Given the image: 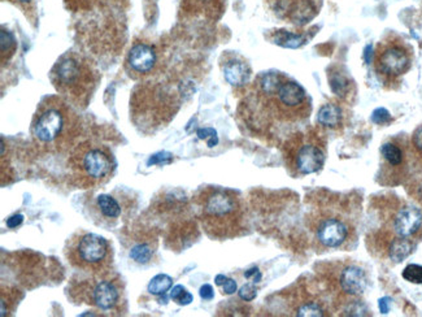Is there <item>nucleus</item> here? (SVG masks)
<instances>
[{
	"instance_id": "23",
	"label": "nucleus",
	"mask_w": 422,
	"mask_h": 317,
	"mask_svg": "<svg viewBox=\"0 0 422 317\" xmlns=\"http://www.w3.org/2000/svg\"><path fill=\"white\" fill-rule=\"evenodd\" d=\"M304 37L302 35H295V34L287 33L285 30H281L277 33L276 37V44L287 47V48H298L304 44Z\"/></svg>"
},
{
	"instance_id": "18",
	"label": "nucleus",
	"mask_w": 422,
	"mask_h": 317,
	"mask_svg": "<svg viewBox=\"0 0 422 317\" xmlns=\"http://www.w3.org/2000/svg\"><path fill=\"white\" fill-rule=\"evenodd\" d=\"M295 315L300 317H320L326 315L325 302L320 298H303L295 309Z\"/></svg>"
},
{
	"instance_id": "3",
	"label": "nucleus",
	"mask_w": 422,
	"mask_h": 317,
	"mask_svg": "<svg viewBox=\"0 0 422 317\" xmlns=\"http://www.w3.org/2000/svg\"><path fill=\"white\" fill-rule=\"evenodd\" d=\"M311 231L323 250L346 249L356 238V224L352 211L341 199L330 198L318 204L311 216Z\"/></svg>"
},
{
	"instance_id": "12",
	"label": "nucleus",
	"mask_w": 422,
	"mask_h": 317,
	"mask_svg": "<svg viewBox=\"0 0 422 317\" xmlns=\"http://www.w3.org/2000/svg\"><path fill=\"white\" fill-rule=\"evenodd\" d=\"M107 274H94V280H88L82 291L87 303L97 306L102 311L115 309L119 306L121 299L117 281L111 280Z\"/></svg>"
},
{
	"instance_id": "25",
	"label": "nucleus",
	"mask_w": 422,
	"mask_h": 317,
	"mask_svg": "<svg viewBox=\"0 0 422 317\" xmlns=\"http://www.w3.org/2000/svg\"><path fill=\"white\" fill-rule=\"evenodd\" d=\"M412 159L422 166V126L412 135Z\"/></svg>"
},
{
	"instance_id": "34",
	"label": "nucleus",
	"mask_w": 422,
	"mask_h": 317,
	"mask_svg": "<svg viewBox=\"0 0 422 317\" xmlns=\"http://www.w3.org/2000/svg\"><path fill=\"white\" fill-rule=\"evenodd\" d=\"M220 1L221 0H184V4L186 6L194 4L195 7H200V8H204V10H209V8L216 7Z\"/></svg>"
},
{
	"instance_id": "20",
	"label": "nucleus",
	"mask_w": 422,
	"mask_h": 317,
	"mask_svg": "<svg viewBox=\"0 0 422 317\" xmlns=\"http://www.w3.org/2000/svg\"><path fill=\"white\" fill-rule=\"evenodd\" d=\"M173 285V280L168 274H157L148 284V291L152 296H164Z\"/></svg>"
},
{
	"instance_id": "6",
	"label": "nucleus",
	"mask_w": 422,
	"mask_h": 317,
	"mask_svg": "<svg viewBox=\"0 0 422 317\" xmlns=\"http://www.w3.org/2000/svg\"><path fill=\"white\" fill-rule=\"evenodd\" d=\"M66 256L72 265L84 272L106 274L112 262V249L104 237L79 231L69 242Z\"/></svg>"
},
{
	"instance_id": "9",
	"label": "nucleus",
	"mask_w": 422,
	"mask_h": 317,
	"mask_svg": "<svg viewBox=\"0 0 422 317\" xmlns=\"http://www.w3.org/2000/svg\"><path fill=\"white\" fill-rule=\"evenodd\" d=\"M381 156L382 164L379 166L378 181L382 185L395 186L408 180L410 156L399 143L382 144Z\"/></svg>"
},
{
	"instance_id": "42",
	"label": "nucleus",
	"mask_w": 422,
	"mask_h": 317,
	"mask_svg": "<svg viewBox=\"0 0 422 317\" xmlns=\"http://www.w3.org/2000/svg\"><path fill=\"white\" fill-rule=\"evenodd\" d=\"M227 277H225L224 274H218L216 277V284L218 286H222V284L225 282V280H227Z\"/></svg>"
},
{
	"instance_id": "36",
	"label": "nucleus",
	"mask_w": 422,
	"mask_h": 317,
	"mask_svg": "<svg viewBox=\"0 0 422 317\" xmlns=\"http://www.w3.org/2000/svg\"><path fill=\"white\" fill-rule=\"evenodd\" d=\"M222 286H224V291L227 294H234L237 291V282L233 278H227Z\"/></svg>"
},
{
	"instance_id": "7",
	"label": "nucleus",
	"mask_w": 422,
	"mask_h": 317,
	"mask_svg": "<svg viewBox=\"0 0 422 317\" xmlns=\"http://www.w3.org/2000/svg\"><path fill=\"white\" fill-rule=\"evenodd\" d=\"M258 95L267 103V108L281 120H299L309 112V100L305 90L298 82L289 79L286 76L273 93H258Z\"/></svg>"
},
{
	"instance_id": "15",
	"label": "nucleus",
	"mask_w": 422,
	"mask_h": 317,
	"mask_svg": "<svg viewBox=\"0 0 422 317\" xmlns=\"http://www.w3.org/2000/svg\"><path fill=\"white\" fill-rule=\"evenodd\" d=\"M95 216L100 218L102 221L115 222L122 216L124 207L117 200V198L112 194H99L94 202Z\"/></svg>"
},
{
	"instance_id": "13",
	"label": "nucleus",
	"mask_w": 422,
	"mask_h": 317,
	"mask_svg": "<svg viewBox=\"0 0 422 317\" xmlns=\"http://www.w3.org/2000/svg\"><path fill=\"white\" fill-rule=\"evenodd\" d=\"M325 162V153L314 141H303L292 146L289 153V166L296 175H312L318 172Z\"/></svg>"
},
{
	"instance_id": "33",
	"label": "nucleus",
	"mask_w": 422,
	"mask_h": 317,
	"mask_svg": "<svg viewBox=\"0 0 422 317\" xmlns=\"http://www.w3.org/2000/svg\"><path fill=\"white\" fill-rule=\"evenodd\" d=\"M198 137H199L200 140H207V138H209V141H208V146H209V147H215V144H217V142H218L216 131H215V129H211V128L198 131Z\"/></svg>"
},
{
	"instance_id": "17",
	"label": "nucleus",
	"mask_w": 422,
	"mask_h": 317,
	"mask_svg": "<svg viewBox=\"0 0 422 317\" xmlns=\"http://www.w3.org/2000/svg\"><path fill=\"white\" fill-rule=\"evenodd\" d=\"M316 15L314 4L309 0H295L289 7V19L296 25H304Z\"/></svg>"
},
{
	"instance_id": "28",
	"label": "nucleus",
	"mask_w": 422,
	"mask_h": 317,
	"mask_svg": "<svg viewBox=\"0 0 422 317\" xmlns=\"http://www.w3.org/2000/svg\"><path fill=\"white\" fill-rule=\"evenodd\" d=\"M407 191L411 197L422 207V175H417V178H412L410 184L407 185Z\"/></svg>"
},
{
	"instance_id": "16",
	"label": "nucleus",
	"mask_w": 422,
	"mask_h": 317,
	"mask_svg": "<svg viewBox=\"0 0 422 317\" xmlns=\"http://www.w3.org/2000/svg\"><path fill=\"white\" fill-rule=\"evenodd\" d=\"M224 76L231 86H243L249 82L251 69L247 63L238 59H231L224 66Z\"/></svg>"
},
{
	"instance_id": "31",
	"label": "nucleus",
	"mask_w": 422,
	"mask_h": 317,
	"mask_svg": "<svg viewBox=\"0 0 422 317\" xmlns=\"http://www.w3.org/2000/svg\"><path fill=\"white\" fill-rule=\"evenodd\" d=\"M173 160V155L169 153H159L152 155L148 165L169 164Z\"/></svg>"
},
{
	"instance_id": "40",
	"label": "nucleus",
	"mask_w": 422,
	"mask_h": 317,
	"mask_svg": "<svg viewBox=\"0 0 422 317\" xmlns=\"http://www.w3.org/2000/svg\"><path fill=\"white\" fill-rule=\"evenodd\" d=\"M389 299H381L379 300V308H381V312L382 314H387L389 312Z\"/></svg>"
},
{
	"instance_id": "30",
	"label": "nucleus",
	"mask_w": 422,
	"mask_h": 317,
	"mask_svg": "<svg viewBox=\"0 0 422 317\" xmlns=\"http://www.w3.org/2000/svg\"><path fill=\"white\" fill-rule=\"evenodd\" d=\"M256 296H258V290H256V287H255L253 285H244V286H242L240 290H239V298L243 299V300H246V302L253 300V299L256 298Z\"/></svg>"
},
{
	"instance_id": "26",
	"label": "nucleus",
	"mask_w": 422,
	"mask_h": 317,
	"mask_svg": "<svg viewBox=\"0 0 422 317\" xmlns=\"http://www.w3.org/2000/svg\"><path fill=\"white\" fill-rule=\"evenodd\" d=\"M330 88L336 93V95L342 97L345 95L348 90V81L346 77L339 73H333L330 77Z\"/></svg>"
},
{
	"instance_id": "37",
	"label": "nucleus",
	"mask_w": 422,
	"mask_h": 317,
	"mask_svg": "<svg viewBox=\"0 0 422 317\" xmlns=\"http://www.w3.org/2000/svg\"><path fill=\"white\" fill-rule=\"evenodd\" d=\"M22 221H23V216L22 215H13L10 219L7 220V227L11 228V229H15L19 225H21Z\"/></svg>"
},
{
	"instance_id": "5",
	"label": "nucleus",
	"mask_w": 422,
	"mask_h": 317,
	"mask_svg": "<svg viewBox=\"0 0 422 317\" xmlns=\"http://www.w3.org/2000/svg\"><path fill=\"white\" fill-rule=\"evenodd\" d=\"M68 165L77 185L85 189L104 184L113 172L115 162L107 147L85 142L72 151Z\"/></svg>"
},
{
	"instance_id": "24",
	"label": "nucleus",
	"mask_w": 422,
	"mask_h": 317,
	"mask_svg": "<svg viewBox=\"0 0 422 317\" xmlns=\"http://www.w3.org/2000/svg\"><path fill=\"white\" fill-rule=\"evenodd\" d=\"M403 278L411 284H422V265L408 264L403 271Z\"/></svg>"
},
{
	"instance_id": "10",
	"label": "nucleus",
	"mask_w": 422,
	"mask_h": 317,
	"mask_svg": "<svg viewBox=\"0 0 422 317\" xmlns=\"http://www.w3.org/2000/svg\"><path fill=\"white\" fill-rule=\"evenodd\" d=\"M368 285L365 271L356 264H338L336 271L332 276V290L336 291L338 299L351 302L361 296Z\"/></svg>"
},
{
	"instance_id": "2",
	"label": "nucleus",
	"mask_w": 422,
	"mask_h": 317,
	"mask_svg": "<svg viewBox=\"0 0 422 317\" xmlns=\"http://www.w3.org/2000/svg\"><path fill=\"white\" fill-rule=\"evenodd\" d=\"M79 128L76 113L57 97L41 103L32 119L34 141L48 151H63L75 141Z\"/></svg>"
},
{
	"instance_id": "41",
	"label": "nucleus",
	"mask_w": 422,
	"mask_h": 317,
	"mask_svg": "<svg viewBox=\"0 0 422 317\" xmlns=\"http://www.w3.org/2000/svg\"><path fill=\"white\" fill-rule=\"evenodd\" d=\"M372 50H373V47L369 44L368 47L365 48V54H364V57H365V61L370 64V61H372V56H373V52H372Z\"/></svg>"
},
{
	"instance_id": "29",
	"label": "nucleus",
	"mask_w": 422,
	"mask_h": 317,
	"mask_svg": "<svg viewBox=\"0 0 422 317\" xmlns=\"http://www.w3.org/2000/svg\"><path fill=\"white\" fill-rule=\"evenodd\" d=\"M97 0H65L66 6L73 10V11H82V10H88L91 8Z\"/></svg>"
},
{
	"instance_id": "11",
	"label": "nucleus",
	"mask_w": 422,
	"mask_h": 317,
	"mask_svg": "<svg viewBox=\"0 0 422 317\" xmlns=\"http://www.w3.org/2000/svg\"><path fill=\"white\" fill-rule=\"evenodd\" d=\"M411 66V54L407 47L398 41H390L379 46L376 54V69L387 78L401 77Z\"/></svg>"
},
{
	"instance_id": "38",
	"label": "nucleus",
	"mask_w": 422,
	"mask_h": 317,
	"mask_svg": "<svg viewBox=\"0 0 422 317\" xmlns=\"http://www.w3.org/2000/svg\"><path fill=\"white\" fill-rule=\"evenodd\" d=\"M11 1H16L20 7L25 8L26 11H32V6H34V0H11Z\"/></svg>"
},
{
	"instance_id": "27",
	"label": "nucleus",
	"mask_w": 422,
	"mask_h": 317,
	"mask_svg": "<svg viewBox=\"0 0 422 317\" xmlns=\"http://www.w3.org/2000/svg\"><path fill=\"white\" fill-rule=\"evenodd\" d=\"M171 298L178 302L181 306H186V305H190L193 302V296L184 289L182 285H177L174 286L172 293H171Z\"/></svg>"
},
{
	"instance_id": "35",
	"label": "nucleus",
	"mask_w": 422,
	"mask_h": 317,
	"mask_svg": "<svg viewBox=\"0 0 422 317\" xmlns=\"http://www.w3.org/2000/svg\"><path fill=\"white\" fill-rule=\"evenodd\" d=\"M200 296L204 299V300H212L213 296H215V291L212 289L211 285H203L200 287Z\"/></svg>"
},
{
	"instance_id": "4",
	"label": "nucleus",
	"mask_w": 422,
	"mask_h": 317,
	"mask_svg": "<svg viewBox=\"0 0 422 317\" xmlns=\"http://www.w3.org/2000/svg\"><path fill=\"white\" fill-rule=\"evenodd\" d=\"M56 91L66 102L86 107L97 85V70L84 56L68 52L61 56L51 70Z\"/></svg>"
},
{
	"instance_id": "21",
	"label": "nucleus",
	"mask_w": 422,
	"mask_h": 317,
	"mask_svg": "<svg viewBox=\"0 0 422 317\" xmlns=\"http://www.w3.org/2000/svg\"><path fill=\"white\" fill-rule=\"evenodd\" d=\"M0 35H1V61L6 63L15 54L17 48V44H16L13 34L6 29H1Z\"/></svg>"
},
{
	"instance_id": "19",
	"label": "nucleus",
	"mask_w": 422,
	"mask_h": 317,
	"mask_svg": "<svg viewBox=\"0 0 422 317\" xmlns=\"http://www.w3.org/2000/svg\"><path fill=\"white\" fill-rule=\"evenodd\" d=\"M317 120L325 128H338L342 124V108L334 103H326L318 111Z\"/></svg>"
},
{
	"instance_id": "32",
	"label": "nucleus",
	"mask_w": 422,
	"mask_h": 317,
	"mask_svg": "<svg viewBox=\"0 0 422 317\" xmlns=\"http://www.w3.org/2000/svg\"><path fill=\"white\" fill-rule=\"evenodd\" d=\"M392 119H391L389 111L385 110V108H377V110L373 112V115H372V121L374 124H378V125L387 124Z\"/></svg>"
},
{
	"instance_id": "39",
	"label": "nucleus",
	"mask_w": 422,
	"mask_h": 317,
	"mask_svg": "<svg viewBox=\"0 0 422 317\" xmlns=\"http://www.w3.org/2000/svg\"><path fill=\"white\" fill-rule=\"evenodd\" d=\"M244 276H246V278L255 277V281H253L255 284H256V282H259L260 278H261V274H260L259 269H258V268H252V269H249V271H247V272L244 273Z\"/></svg>"
},
{
	"instance_id": "14",
	"label": "nucleus",
	"mask_w": 422,
	"mask_h": 317,
	"mask_svg": "<svg viewBox=\"0 0 422 317\" xmlns=\"http://www.w3.org/2000/svg\"><path fill=\"white\" fill-rule=\"evenodd\" d=\"M130 72L137 75H148L157 64V54L155 48L147 44H134L126 59Z\"/></svg>"
},
{
	"instance_id": "1",
	"label": "nucleus",
	"mask_w": 422,
	"mask_h": 317,
	"mask_svg": "<svg viewBox=\"0 0 422 317\" xmlns=\"http://www.w3.org/2000/svg\"><path fill=\"white\" fill-rule=\"evenodd\" d=\"M195 204L203 228L213 238H231L244 228L246 211L233 190L206 187L195 197Z\"/></svg>"
},
{
	"instance_id": "8",
	"label": "nucleus",
	"mask_w": 422,
	"mask_h": 317,
	"mask_svg": "<svg viewBox=\"0 0 422 317\" xmlns=\"http://www.w3.org/2000/svg\"><path fill=\"white\" fill-rule=\"evenodd\" d=\"M378 236L398 237L410 241H422V211L401 199L385 208L383 227Z\"/></svg>"
},
{
	"instance_id": "22",
	"label": "nucleus",
	"mask_w": 422,
	"mask_h": 317,
	"mask_svg": "<svg viewBox=\"0 0 422 317\" xmlns=\"http://www.w3.org/2000/svg\"><path fill=\"white\" fill-rule=\"evenodd\" d=\"M152 255H153V250H152L151 246L147 244V243L137 244L130 251V258L134 262H140V264H147L151 260Z\"/></svg>"
}]
</instances>
